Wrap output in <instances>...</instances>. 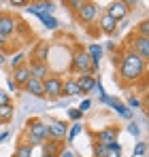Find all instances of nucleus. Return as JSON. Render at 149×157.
<instances>
[{
  "label": "nucleus",
  "instance_id": "24",
  "mask_svg": "<svg viewBox=\"0 0 149 157\" xmlns=\"http://www.w3.org/2000/svg\"><path fill=\"white\" fill-rule=\"evenodd\" d=\"M13 104H6V106H0V123H6L13 119Z\"/></svg>",
  "mask_w": 149,
  "mask_h": 157
},
{
  "label": "nucleus",
  "instance_id": "31",
  "mask_svg": "<svg viewBox=\"0 0 149 157\" xmlns=\"http://www.w3.org/2000/svg\"><path fill=\"white\" fill-rule=\"evenodd\" d=\"M81 4H83V0H66V2H64V6H68L70 11H74V13L79 11V6H81Z\"/></svg>",
  "mask_w": 149,
  "mask_h": 157
},
{
  "label": "nucleus",
  "instance_id": "25",
  "mask_svg": "<svg viewBox=\"0 0 149 157\" xmlns=\"http://www.w3.org/2000/svg\"><path fill=\"white\" fill-rule=\"evenodd\" d=\"M81 130H83V125H81L79 121H77V123H73V125L68 128V138H66V142H68V147L73 144V140H74V138H77V136L81 134Z\"/></svg>",
  "mask_w": 149,
  "mask_h": 157
},
{
  "label": "nucleus",
  "instance_id": "33",
  "mask_svg": "<svg viewBox=\"0 0 149 157\" xmlns=\"http://www.w3.org/2000/svg\"><path fill=\"white\" fill-rule=\"evenodd\" d=\"M6 104H11V96L4 89H0V106H6Z\"/></svg>",
  "mask_w": 149,
  "mask_h": 157
},
{
  "label": "nucleus",
  "instance_id": "20",
  "mask_svg": "<svg viewBox=\"0 0 149 157\" xmlns=\"http://www.w3.org/2000/svg\"><path fill=\"white\" fill-rule=\"evenodd\" d=\"M62 96H68V98L79 96V87H77V81L74 78H66L62 83Z\"/></svg>",
  "mask_w": 149,
  "mask_h": 157
},
{
  "label": "nucleus",
  "instance_id": "17",
  "mask_svg": "<svg viewBox=\"0 0 149 157\" xmlns=\"http://www.w3.org/2000/svg\"><path fill=\"white\" fill-rule=\"evenodd\" d=\"M11 78L15 81L17 87H24L26 83L32 78V77H30V70H28V64L19 66V68H15V70H11Z\"/></svg>",
  "mask_w": 149,
  "mask_h": 157
},
{
  "label": "nucleus",
  "instance_id": "4",
  "mask_svg": "<svg viewBox=\"0 0 149 157\" xmlns=\"http://www.w3.org/2000/svg\"><path fill=\"white\" fill-rule=\"evenodd\" d=\"M45 128H47V140H58V142H62V140L66 138V134H68V125H66V121H62V119L49 117V119L45 121Z\"/></svg>",
  "mask_w": 149,
  "mask_h": 157
},
{
  "label": "nucleus",
  "instance_id": "16",
  "mask_svg": "<svg viewBox=\"0 0 149 157\" xmlns=\"http://www.w3.org/2000/svg\"><path fill=\"white\" fill-rule=\"evenodd\" d=\"M26 94H30V96H34V98H45V89H43V81H38V78H30L28 83H26L24 87Z\"/></svg>",
  "mask_w": 149,
  "mask_h": 157
},
{
  "label": "nucleus",
  "instance_id": "36",
  "mask_svg": "<svg viewBox=\"0 0 149 157\" xmlns=\"http://www.w3.org/2000/svg\"><path fill=\"white\" fill-rule=\"evenodd\" d=\"M26 4H28V2H24V0H11V6H13V9H15V6H17V9H26Z\"/></svg>",
  "mask_w": 149,
  "mask_h": 157
},
{
  "label": "nucleus",
  "instance_id": "10",
  "mask_svg": "<svg viewBox=\"0 0 149 157\" xmlns=\"http://www.w3.org/2000/svg\"><path fill=\"white\" fill-rule=\"evenodd\" d=\"M26 11L28 13H32V15H36V17H43V15H51L53 11H55V4L53 2H28L26 4Z\"/></svg>",
  "mask_w": 149,
  "mask_h": 157
},
{
  "label": "nucleus",
  "instance_id": "7",
  "mask_svg": "<svg viewBox=\"0 0 149 157\" xmlns=\"http://www.w3.org/2000/svg\"><path fill=\"white\" fill-rule=\"evenodd\" d=\"M98 15H100V9H98L96 2H85L83 0V4L77 11V17H79L81 24H94L98 19Z\"/></svg>",
  "mask_w": 149,
  "mask_h": 157
},
{
  "label": "nucleus",
  "instance_id": "30",
  "mask_svg": "<svg viewBox=\"0 0 149 157\" xmlns=\"http://www.w3.org/2000/svg\"><path fill=\"white\" fill-rule=\"evenodd\" d=\"M104 155H107V147L94 142V157H104Z\"/></svg>",
  "mask_w": 149,
  "mask_h": 157
},
{
  "label": "nucleus",
  "instance_id": "21",
  "mask_svg": "<svg viewBox=\"0 0 149 157\" xmlns=\"http://www.w3.org/2000/svg\"><path fill=\"white\" fill-rule=\"evenodd\" d=\"M62 147H64V144L58 142V140H45V142H43V155H58Z\"/></svg>",
  "mask_w": 149,
  "mask_h": 157
},
{
  "label": "nucleus",
  "instance_id": "2",
  "mask_svg": "<svg viewBox=\"0 0 149 157\" xmlns=\"http://www.w3.org/2000/svg\"><path fill=\"white\" fill-rule=\"evenodd\" d=\"M47 140V128H45V121L34 117V119H28L26 121V140L30 147H36V144H43Z\"/></svg>",
  "mask_w": 149,
  "mask_h": 157
},
{
  "label": "nucleus",
  "instance_id": "37",
  "mask_svg": "<svg viewBox=\"0 0 149 157\" xmlns=\"http://www.w3.org/2000/svg\"><path fill=\"white\" fill-rule=\"evenodd\" d=\"M90 106H92V102H90V100H83V102L79 104V108H77V110H81V113H85V110H87Z\"/></svg>",
  "mask_w": 149,
  "mask_h": 157
},
{
  "label": "nucleus",
  "instance_id": "5",
  "mask_svg": "<svg viewBox=\"0 0 149 157\" xmlns=\"http://www.w3.org/2000/svg\"><path fill=\"white\" fill-rule=\"evenodd\" d=\"M128 51L136 53L143 62H147L149 59V38L139 36V34H132V36L128 38Z\"/></svg>",
  "mask_w": 149,
  "mask_h": 157
},
{
  "label": "nucleus",
  "instance_id": "1",
  "mask_svg": "<svg viewBox=\"0 0 149 157\" xmlns=\"http://www.w3.org/2000/svg\"><path fill=\"white\" fill-rule=\"evenodd\" d=\"M117 66H119V78L124 85H132V83L141 81L145 70H147V62H143L136 53L128 51V49L124 53H119Z\"/></svg>",
  "mask_w": 149,
  "mask_h": 157
},
{
  "label": "nucleus",
  "instance_id": "14",
  "mask_svg": "<svg viewBox=\"0 0 149 157\" xmlns=\"http://www.w3.org/2000/svg\"><path fill=\"white\" fill-rule=\"evenodd\" d=\"M102 104H109L111 108H115V110H117V113H119L124 119H132V110H130V108H128L124 102H119L117 98H111V96H107V98L102 100Z\"/></svg>",
  "mask_w": 149,
  "mask_h": 157
},
{
  "label": "nucleus",
  "instance_id": "3",
  "mask_svg": "<svg viewBox=\"0 0 149 157\" xmlns=\"http://www.w3.org/2000/svg\"><path fill=\"white\" fill-rule=\"evenodd\" d=\"M70 59H73V62H70V70H73V72H77V75H94L92 59H90V55H87V51H85L83 47H77ZM94 77H96V75H94Z\"/></svg>",
  "mask_w": 149,
  "mask_h": 157
},
{
  "label": "nucleus",
  "instance_id": "42",
  "mask_svg": "<svg viewBox=\"0 0 149 157\" xmlns=\"http://www.w3.org/2000/svg\"><path fill=\"white\" fill-rule=\"evenodd\" d=\"M4 62H6V57H4V53L0 51V64H4Z\"/></svg>",
  "mask_w": 149,
  "mask_h": 157
},
{
  "label": "nucleus",
  "instance_id": "11",
  "mask_svg": "<svg viewBox=\"0 0 149 157\" xmlns=\"http://www.w3.org/2000/svg\"><path fill=\"white\" fill-rule=\"evenodd\" d=\"M119 138V128H115V125H107V128H102L100 132H96V142L98 144H111V142H115Z\"/></svg>",
  "mask_w": 149,
  "mask_h": 157
},
{
  "label": "nucleus",
  "instance_id": "34",
  "mask_svg": "<svg viewBox=\"0 0 149 157\" xmlns=\"http://www.w3.org/2000/svg\"><path fill=\"white\" fill-rule=\"evenodd\" d=\"M128 108H139V106H141V100H139V98H136V96H132V98H128Z\"/></svg>",
  "mask_w": 149,
  "mask_h": 157
},
{
  "label": "nucleus",
  "instance_id": "8",
  "mask_svg": "<svg viewBox=\"0 0 149 157\" xmlns=\"http://www.w3.org/2000/svg\"><path fill=\"white\" fill-rule=\"evenodd\" d=\"M111 19H115L117 24L119 21H124L126 17H128V13H130V9H128V4H126L124 0H115V2H111L109 6H107V11H104Z\"/></svg>",
  "mask_w": 149,
  "mask_h": 157
},
{
  "label": "nucleus",
  "instance_id": "27",
  "mask_svg": "<svg viewBox=\"0 0 149 157\" xmlns=\"http://www.w3.org/2000/svg\"><path fill=\"white\" fill-rule=\"evenodd\" d=\"M134 34H139V36H145V38H149V21L147 19H143L139 26H136V32Z\"/></svg>",
  "mask_w": 149,
  "mask_h": 157
},
{
  "label": "nucleus",
  "instance_id": "12",
  "mask_svg": "<svg viewBox=\"0 0 149 157\" xmlns=\"http://www.w3.org/2000/svg\"><path fill=\"white\" fill-rule=\"evenodd\" d=\"M28 64V70H30V77L32 78H38V81H45V78L51 75V68L49 64H43V62H26Z\"/></svg>",
  "mask_w": 149,
  "mask_h": 157
},
{
  "label": "nucleus",
  "instance_id": "38",
  "mask_svg": "<svg viewBox=\"0 0 149 157\" xmlns=\"http://www.w3.org/2000/svg\"><path fill=\"white\" fill-rule=\"evenodd\" d=\"M6 85H9V91H17V89H19V87L15 85V81H13V78H11V77L6 78Z\"/></svg>",
  "mask_w": 149,
  "mask_h": 157
},
{
  "label": "nucleus",
  "instance_id": "41",
  "mask_svg": "<svg viewBox=\"0 0 149 157\" xmlns=\"http://www.w3.org/2000/svg\"><path fill=\"white\" fill-rule=\"evenodd\" d=\"M4 45H6V38H2V36H0V49H4Z\"/></svg>",
  "mask_w": 149,
  "mask_h": 157
},
{
  "label": "nucleus",
  "instance_id": "9",
  "mask_svg": "<svg viewBox=\"0 0 149 157\" xmlns=\"http://www.w3.org/2000/svg\"><path fill=\"white\" fill-rule=\"evenodd\" d=\"M17 17L11 15V13H0V36L2 38H9L11 34H15L17 30Z\"/></svg>",
  "mask_w": 149,
  "mask_h": 157
},
{
  "label": "nucleus",
  "instance_id": "22",
  "mask_svg": "<svg viewBox=\"0 0 149 157\" xmlns=\"http://www.w3.org/2000/svg\"><path fill=\"white\" fill-rule=\"evenodd\" d=\"M32 151H34V147H30L28 142H19L15 147V155L13 157H32Z\"/></svg>",
  "mask_w": 149,
  "mask_h": 157
},
{
  "label": "nucleus",
  "instance_id": "40",
  "mask_svg": "<svg viewBox=\"0 0 149 157\" xmlns=\"http://www.w3.org/2000/svg\"><path fill=\"white\" fill-rule=\"evenodd\" d=\"M6 138H9V134H6V132H4V134H0V142H4Z\"/></svg>",
  "mask_w": 149,
  "mask_h": 157
},
{
  "label": "nucleus",
  "instance_id": "13",
  "mask_svg": "<svg viewBox=\"0 0 149 157\" xmlns=\"http://www.w3.org/2000/svg\"><path fill=\"white\" fill-rule=\"evenodd\" d=\"M74 81H77L79 94H90V91L96 87V81H98V78L94 77V75H79Z\"/></svg>",
  "mask_w": 149,
  "mask_h": 157
},
{
  "label": "nucleus",
  "instance_id": "29",
  "mask_svg": "<svg viewBox=\"0 0 149 157\" xmlns=\"http://www.w3.org/2000/svg\"><path fill=\"white\" fill-rule=\"evenodd\" d=\"M58 157H77V153H74L73 149L68 147V144H64L62 149H60V153H58Z\"/></svg>",
  "mask_w": 149,
  "mask_h": 157
},
{
  "label": "nucleus",
  "instance_id": "19",
  "mask_svg": "<svg viewBox=\"0 0 149 157\" xmlns=\"http://www.w3.org/2000/svg\"><path fill=\"white\" fill-rule=\"evenodd\" d=\"M87 55H90V59H92V66H94V75L98 72L100 68V59H102V47L100 45H90L87 49Z\"/></svg>",
  "mask_w": 149,
  "mask_h": 157
},
{
  "label": "nucleus",
  "instance_id": "35",
  "mask_svg": "<svg viewBox=\"0 0 149 157\" xmlns=\"http://www.w3.org/2000/svg\"><path fill=\"white\" fill-rule=\"evenodd\" d=\"M128 132H130V136H134V138H136V136L141 134V128H139L136 123H130V125H128Z\"/></svg>",
  "mask_w": 149,
  "mask_h": 157
},
{
  "label": "nucleus",
  "instance_id": "43",
  "mask_svg": "<svg viewBox=\"0 0 149 157\" xmlns=\"http://www.w3.org/2000/svg\"><path fill=\"white\" fill-rule=\"evenodd\" d=\"M43 157H58V155H43Z\"/></svg>",
  "mask_w": 149,
  "mask_h": 157
},
{
  "label": "nucleus",
  "instance_id": "26",
  "mask_svg": "<svg viewBox=\"0 0 149 157\" xmlns=\"http://www.w3.org/2000/svg\"><path fill=\"white\" fill-rule=\"evenodd\" d=\"M38 19L43 21V26L47 28V30H55V28L60 26V24H58V19H55L53 15H43V17H38Z\"/></svg>",
  "mask_w": 149,
  "mask_h": 157
},
{
  "label": "nucleus",
  "instance_id": "18",
  "mask_svg": "<svg viewBox=\"0 0 149 157\" xmlns=\"http://www.w3.org/2000/svg\"><path fill=\"white\" fill-rule=\"evenodd\" d=\"M98 26H100V32H104V34H115L117 32V28H119V24L115 21V19H111L107 13H102L100 15V19H98Z\"/></svg>",
  "mask_w": 149,
  "mask_h": 157
},
{
  "label": "nucleus",
  "instance_id": "6",
  "mask_svg": "<svg viewBox=\"0 0 149 157\" xmlns=\"http://www.w3.org/2000/svg\"><path fill=\"white\" fill-rule=\"evenodd\" d=\"M62 83H64V78L60 77V75H53V72H51L49 77L43 81L45 98H51V100L60 98V96H62Z\"/></svg>",
  "mask_w": 149,
  "mask_h": 157
},
{
  "label": "nucleus",
  "instance_id": "28",
  "mask_svg": "<svg viewBox=\"0 0 149 157\" xmlns=\"http://www.w3.org/2000/svg\"><path fill=\"white\" fill-rule=\"evenodd\" d=\"M147 153V142H139L136 147H134V153H132V157H143Z\"/></svg>",
  "mask_w": 149,
  "mask_h": 157
},
{
  "label": "nucleus",
  "instance_id": "32",
  "mask_svg": "<svg viewBox=\"0 0 149 157\" xmlns=\"http://www.w3.org/2000/svg\"><path fill=\"white\" fill-rule=\"evenodd\" d=\"M66 115L73 119L74 123H77V121H81V117H83V113H81V110H77V108H68V113H66Z\"/></svg>",
  "mask_w": 149,
  "mask_h": 157
},
{
  "label": "nucleus",
  "instance_id": "23",
  "mask_svg": "<svg viewBox=\"0 0 149 157\" xmlns=\"http://www.w3.org/2000/svg\"><path fill=\"white\" fill-rule=\"evenodd\" d=\"M26 53H15V55H11V57H9V66H11V70H15V68H19V66H24L26 62Z\"/></svg>",
  "mask_w": 149,
  "mask_h": 157
},
{
  "label": "nucleus",
  "instance_id": "15",
  "mask_svg": "<svg viewBox=\"0 0 149 157\" xmlns=\"http://www.w3.org/2000/svg\"><path fill=\"white\" fill-rule=\"evenodd\" d=\"M32 62L49 64V43H36V47L32 49Z\"/></svg>",
  "mask_w": 149,
  "mask_h": 157
},
{
  "label": "nucleus",
  "instance_id": "39",
  "mask_svg": "<svg viewBox=\"0 0 149 157\" xmlns=\"http://www.w3.org/2000/svg\"><path fill=\"white\" fill-rule=\"evenodd\" d=\"M104 157H122V153H115V151H107Z\"/></svg>",
  "mask_w": 149,
  "mask_h": 157
}]
</instances>
